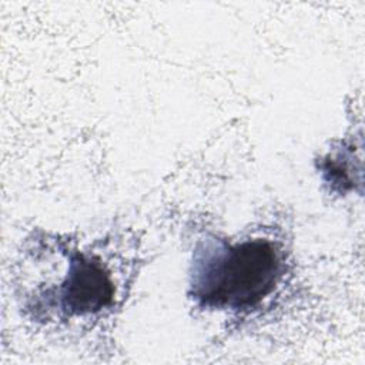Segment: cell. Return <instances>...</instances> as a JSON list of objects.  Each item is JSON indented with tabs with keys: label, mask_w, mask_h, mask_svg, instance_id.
<instances>
[{
	"label": "cell",
	"mask_w": 365,
	"mask_h": 365,
	"mask_svg": "<svg viewBox=\"0 0 365 365\" xmlns=\"http://www.w3.org/2000/svg\"><path fill=\"white\" fill-rule=\"evenodd\" d=\"M137 272L134 242L33 232L19 254L14 294L34 325L70 339L103 331L121 309Z\"/></svg>",
	"instance_id": "6da1fadb"
},
{
	"label": "cell",
	"mask_w": 365,
	"mask_h": 365,
	"mask_svg": "<svg viewBox=\"0 0 365 365\" xmlns=\"http://www.w3.org/2000/svg\"><path fill=\"white\" fill-rule=\"evenodd\" d=\"M287 259L284 242L267 235L210 240L195 251L190 295L202 309L248 315L277 292Z\"/></svg>",
	"instance_id": "7a4b0ae2"
}]
</instances>
